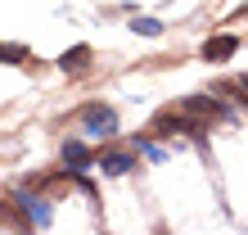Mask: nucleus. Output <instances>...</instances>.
<instances>
[{"mask_svg": "<svg viewBox=\"0 0 248 235\" xmlns=\"http://www.w3.org/2000/svg\"><path fill=\"white\" fill-rule=\"evenodd\" d=\"M9 208H14V222L18 226H32V231H50L54 226V203L41 195L36 185H18L14 199H9Z\"/></svg>", "mask_w": 248, "mask_h": 235, "instance_id": "obj_1", "label": "nucleus"}, {"mask_svg": "<svg viewBox=\"0 0 248 235\" xmlns=\"http://www.w3.org/2000/svg\"><path fill=\"white\" fill-rule=\"evenodd\" d=\"M77 127L86 140H113L118 136V113H113L104 100H91V104L77 109Z\"/></svg>", "mask_w": 248, "mask_h": 235, "instance_id": "obj_2", "label": "nucleus"}, {"mask_svg": "<svg viewBox=\"0 0 248 235\" xmlns=\"http://www.w3.org/2000/svg\"><path fill=\"white\" fill-rule=\"evenodd\" d=\"M149 131H154V136H163V140H176L181 131H185V136H194V140H203V136H208V122H199L194 113H185L176 104V109H163V113H158L154 122H149Z\"/></svg>", "mask_w": 248, "mask_h": 235, "instance_id": "obj_3", "label": "nucleus"}, {"mask_svg": "<svg viewBox=\"0 0 248 235\" xmlns=\"http://www.w3.org/2000/svg\"><path fill=\"white\" fill-rule=\"evenodd\" d=\"M95 172L108 176V181L131 176V172H136V150H131V145H126V150H108V145H104V150L95 154Z\"/></svg>", "mask_w": 248, "mask_h": 235, "instance_id": "obj_4", "label": "nucleus"}, {"mask_svg": "<svg viewBox=\"0 0 248 235\" xmlns=\"http://www.w3.org/2000/svg\"><path fill=\"white\" fill-rule=\"evenodd\" d=\"M95 168V150H91V140L77 136V140H63V172L68 176H81V172H91Z\"/></svg>", "mask_w": 248, "mask_h": 235, "instance_id": "obj_5", "label": "nucleus"}, {"mask_svg": "<svg viewBox=\"0 0 248 235\" xmlns=\"http://www.w3.org/2000/svg\"><path fill=\"white\" fill-rule=\"evenodd\" d=\"M91 59H95V50L86 46V41H77V46H68V50L59 54V72H68V77H81V72H91Z\"/></svg>", "mask_w": 248, "mask_h": 235, "instance_id": "obj_6", "label": "nucleus"}, {"mask_svg": "<svg viewBox=\"0 0 248 235\" xmlns=\"http://www.w3.org/2000/svg\"><path fill=\"white\" fill-rule=\"evenodd\" d=\"M230 54H239V36H208L203 41V59H208V64H226Z\"/></svg>", "mask_w": 248, "mask_h": 235, "instance_id": "obj_7", "label": "nucleus"}, {"mask_svg": "<svg viewBox=\"0 0 248 235\" xmlns=\"http://www.w3.org/2000/svg\"><path fill=\"white\" fill-rule=\"evenodd\" d=\"M181 109H185V113H194V118H230V109L221 104V100H203V95L181 100Z\"/></svg>", "mask_w": 248, "mask_h": 235, "instance_id": "obj_8", "label": "nucleus"}, {"mask_svg": "<svg viewBox=\"0 0 248 235\" xmlns=\"http://www.w3.org/2000/svg\"><path fill=\"white\" fill-rule=\"evenodd\" d=\"M27 50L23 41H0V64H9V68H18V64H27Z\"/></svg>", "mask_w": 248, "mask_h": 235, "instance_id": "obj_9", "label": "nucleus"}, {"mask_svg": "<svg viewBox=\"0 0 248 235\" xmlns=\"http://www.w3.org/2000/svg\"><path fill=\"white\" fill-rule=\"evenodd\" d=\"M131 32L136 36H163V23H158L154 14H136V18H131Z\"/></svg>", "mask_w": 248, "mask_h": 235, "instance_id": "obj_10", "label": "nucleus"}, {"mask_svg": "<svg viewBox=\"0 0 248 235\" xmlns=\"http://www.w3.org/2000/svg\"><path fill=\"white\" fill-rule=\"evenodd\" d=\"M230 86H235V91H244L239 100H244V104H248V72H244V77H235V82H230Z\"/></svg>", "mask_w": 248, "mask_h": 235, "instance_id": "obj_11", "label": "nucleus"}, {"mask_svg": "<svg viewBox=\"0 0 248 235\" xmlns=\"http://www.w3.org/2000/svg\"><path fill=\"white\" fill-rule=\"evenodd\" d=\"M244 18H248V14H244Z\"/></svg>", "mask_w": 248, "mask_h": 235, "instance_id": "obj_12", "label": "nucleus"}]
</instances>
